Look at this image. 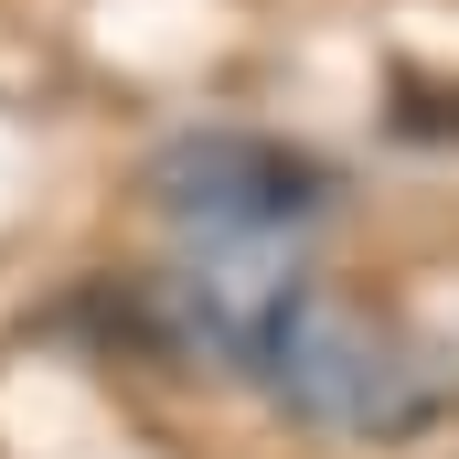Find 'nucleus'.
I'll return each instance as SVG.
<instances>
[{
    "instance_id": "nucleus-1",
    "label": "nucleus",
    "mask_w": 459,
    "mask_h": 459,
    "mask_svg": "<svg viewBox=\"0 0 459 459\" xmlns=\"http://www.w3.org/2000/svg\"><path fill=\"white\" fill-rule=\"evenodd\" d=\"M204 299V332L310 428H342V438H406L438 385L428 363L395 342L363 299L342 289H310V278H193Z\"/></svg>"
},
{
    "instance_id": "nucleus-2",
    "label": "nucleus",
    "mask_w": 459,
    "mask_h": 459,
    "mask_svg": "<svg viewBox=\"0 0 459 459\" xmlns=\"http://www.w3.org/2000/svg\"><path fill=\"white\" fill-rule=\"evenodd\" d=\"M150 193H160V214H182V225L214 235V246H267V235L310 225V214L332 204V171L299 160V150H278V139H235V128H214V139L160 150Z\"/></svg>"
}]
</instances>
